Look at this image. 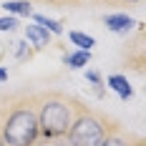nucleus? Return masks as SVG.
I'll use <instances>...</instances> for the list:
<instances>
[{
  "mask_svg": "<svg viewBox=\"0 0 146 146\" xmlns=\"http://www.w3.org/2000/svg\"><path fill=\"white\" fill-rule=\"evenodd\" d=\"M38 133L35 93L13 96L0 106V136L5 146H30Z\"/></svg>",
  "mask_w": 146,
  "mask_h": 146,
  "instance_id": "f257e3e1",
  "label": "nucleus"
},
{
  "mask_svg": "<svg viewBox=\"0 0 146 146\" xmlns=\"http://www.w3.org/2000/svg\"><path fill=\"white\" fill-rule=\"evenodd\" d=\"M88 106L63 91H40L35 93V113H38V131L45 136H66L78 113Z\"/></svg>",
  "mask_w": 146,
  "mask_h": 146,
  "instance_id": "f03ea898",
  "label": "nucleus"
},
{
  "mask_svg": "<svg viewBox=\"0 0 146 146\" xmlns=\"http://www.w3.org/2000/svg\"><path fill=\"white\" fill-rule=\"evenodd\" d=\"M111 123L113 121H108V116H103V113L93 111L88 106L83 113L76 116V121L71 123L66 136H68L71 146H101L103 136L111 129Z\"/></svg>",
  "mask_w": 146,
  "mask_h": 146,
  "instance_id": "7ed1b4c3",
  "label": "nucleus"
},
{
  "mask_svg": "<svg viewBox=\"0 0 146 146\" xmlns=\"http://www.w3.org/2000/svg\"><path fill=\"white\" fill-rule=\"evenodd\" d=\"M133 136L129 131H123L121 126H116V123H111V129H108V133L103 136L101 146H131Z\"/></svg>",
  "mask_w": 146,
  "mask_h": 146,
  "instance_id": "20e7f679",
  "label": "nucleus"
},
{
  "mask_svg": "<svg viewBox=\"0 0 146 146\" xmlns=\"http://www.w3.org/2000/svg\"><path fill=\"white\" fill-rule=\"evenodd\" d=\"M25 40L35 45V50H43L50 45V33L40 25H25Z\"/></svg>",
  "mask_w": 146,
  "mask_h": 146,
  "instance_id": "39448f33",
  "label": "nucleus"
},
{
  "mask_svg": "<svg viewBox=\"0 0 146 146\" xmlns=\"http://www.w3.org/2000/svg\"><path fill=\"white\" fill-rule=\"evenodd\" d=\"M103 23H106V28L111 30V33H129V30L136 25L129 15H106Z\"/></svg>",
  "mask_w": 146,
  "mask_h": 146,
  "instance_id": "423d86ee",
  "label": "nucleus"
},
{
  "mask_svg": "<svg viewBox=\"0 0 146 146\" xmlns=\"http://www.w3.org/2000/svg\"><path fill=\"white\" fill-rule=\"evenodd\" d=\"M108 86L113 88V91H116V93L121 96V98H123V101L133 96V88L129 86V81H126L123 76H108Z\"/></svg>",
  "mask_w": 146,
  "mask_h": 146,
  "instance_id": "0eeeda50",
  "label": "nucleus"
},
{
  "mask_svg": "<svg viewBox=\"0 0 146 146\" xmlns=\"http://www.w3.org/2000/svg\"><path fill=\"white\" fill-rule=\"evenodd\" d=\"M5 10L10 15H33V8H30V0H5V5H3Z\"/></svg>",
  "mask_w": 146,
  "mask_h": 146,
  "instance_id": "6e6552de",
  "label": "nucleus"
},
{
  "mask_svg": "<svg viewBox=\"0 0 146 146\" xmlns=\"http://www.w3.org/2000/svg\"><path fill=\"white\" fill-rule=\"evenodd\" d=\"M88 60H91V50H78V53L63 56V63L71 66V68H83V66H88Z\"/></svg>",
  "mask_w": 146,
  "mask_h": 146,
  "instance_id": "1a4fd4ad",
  "label": "nucleus"
},
{
  "mask_svg": "<svg viewBox=\"0 0 146 146\" xmlns=\"http://www.w3.org/2000/svg\"><path fill=\"white\" fill-rule=\"evenodd\" d=\"M30 146H71V141H68V136H45V133H38Z\"/></svg>",
  "mask_w": 146,
  "mask_h": 146,
  "instance_id": "9d476101",
  "label": "nucleus"
},
{
  "mask_svg": "<svg viewBox=\"0 0 146 146\" xmlns=\"http://www.w3.org/2000/svg\"><path fill=\"white\" fill-rule=\"evenodd\" d=\"M33 20H35L40 28H45L48 33H56V35H60V33H63V25H60L58 20H50V18H45V15H38V13H33Z\"/></svg>",
  "mask_w": 146,
  "mask_h": 146,
  "instance_id": "9b49d317",
  "label": "nucleus"
},
{
  "mask_svg": "<svg viewBox=\"0 0 146 146\" xmlns=\"http://www.w3.org/2000/svg\"><path fill=\"white\" fill-rule=\"evenodd\" d=\"M68 38H71V43H76L81 50H91V45H96V40L86 35V33H78V30H71L68 33Z\"/></svg>",
  "mask_w": 146,
  "mask_h": 146,
  "instance_id": "f8f14e48",
  "label": "nucleus"
},
{
  "mask_svg": "<svg viewBox=\"0 0 146 146\" xmlns=\"http://www.w3.org/2000/svg\"><path fill=\"white\" fill-rule=\"evenodd\" d=\"M18 28V18L15 15H5V18H0V30H15Z\"/></svg>",
  "mask_w": 146,
  "mask_h": 146,
  "instance_id": "ddd939ff",
  "label": "nucleus"
},
{
  "mask_svg": "<svg viewBox=\"0 0 146 146\" xmlns=\"http://www.w3.org/2000/svg\"><path fill=\"white\" fill-rule=\"evenodd\" d=\"M20 48H18V60H30L33 58V50L28 48V43H18Z\"/></svg>",
  "mask_w": 146,
  "mask_h": 146,
  "instance_id": "4468645a",
  "label": "nucleus"
},
{
  "mask_svg": "<svg viewBox=\"0 0 146 146\" xmlns=\"http://www.w3.org/2000/svg\"><path fill=\"white\" fill-rule=\"evenodd\" d=\"M40 3L56 5V8H63V5H78V0H40Z\"/></svg>",
  "mask_w": 146,
  "mask_h": 146,
  "instance_id": "2eb2a0df",
  "label": "nucleus"
},
{
  "mask_svg": "<svg viewBox=\"0 0 146 146\" xmlns=\"http://www.w3.org/2000/svg\"><path fill=\"white\" fill-rule=\"evenodd\" d=\"M108 5H139L141 0H106Z\"/></svg>",
  "mask_w": 146,
  "mask_h": 146,
  "instance_id": "dca6fc26",
  "label": "nucleus"
},
{
  "mask_svg": "<svg viewBox=\"0 0 146 146\" xmlns=\"http://www.w3.org/2000/svg\"><path fill=\"white\" fill-rule=\"evenodd\" d=\"M86 78L91 81V83H96V86H101V73H96V71H88V73H86Z\"/></svg>",
  "mask_w": 146,
  "mask_h": 146,
  "instance_id": "f3484780",
  "label": "nucleus"
},
{
  "mask_svg": "<svg viewBox=\"0 0 146 146\" xmlns=\"http://www.w3.org/2000/svg\"><path fill=\"white\" fill-rule=\"evenodd\" d=\"M131 146H146V141H144V139H133Z\"/></svg>",
  "mask_w": 146,
  "mask_h": 146,
  "instance_id": "a211bd4d",
  "label": "nucleus"
},
{
  "mask_svg": "<svg viewBox=\"0 0 146 146\" xmlns=\"http://www.w3.org/2000/svg\"><path fill=\"white\" fill-rule=\"evenodd\" d=\"M5 78H8V71H5V68H0V81H5Z\"/></svg>",
  "mask_w": 146,
  "mask_h": 146,
  "instance_id": "6ab92c4d",
  "label": "nucleus"
},
{
  "mask_svg": "<svg viewBox=\"0 0 146 146\" xmlns=\"http://www.w3.org/2000/svg\"><path fill=\"white\" fill-rule=\"evenodd\" d=\"M0 146H5V141H3V136H0Z\"/></svg>",
  "mask_w": 146,
  "mask_h": 146,
  "instance_id": "aec40b11",
  "label": "nucleus"
}]
</instances>
